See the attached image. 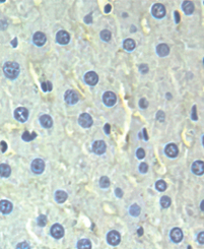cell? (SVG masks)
I'll use <instances>...</instances> for the list:
<instances>
[{
  "instance_id": "9a60e30c",
  "label": "cell",
  "mask_w": 204,
  "mask_h": 249,
  "mask_svg": "<svg viewBox=\"0 0 204 249\" xmlns=\"http://www.w3.org/2000/svg\"><path fill=\"white\" fill-rule=\"evenodd\" d=\"M33 41H34V43L37 45V46H43V45L46 43L47 37L42 32H37L33 37Z\"/></svg>"
},
{
  "instance_id": "7c38bea8",
  "label": "cell",
  "mask_w": 204,
  "mask_h": 249,
  "mask_svg": "<svg viewBox=\"0 0 204 249\" xmlns=\"http://www.w3.org/2000/svg\"><path fill=\"white\" fill-rule=\"evenodd\" d=\"M51 235L56 239H60L62 238L64 235V229L61 225L59 224H55L52 226L51 228Z\"/></svg>"
},
{
  "instance_id": "277c9868",
  "label": "cell",
  "mask_w": 204,
  "mask_h": 249,
  "mask_svg": "<svg viewBox=\"0 0 204 249\" xmlns=\"http://www.w3.org/2000/svg\"><path fill=\"white\" fill-rule=\"evenodd\" d=\"M152 13L154 17L156 18H162L165 16V6L161 4V3H156L154 4L152 8Z\"/></svg>"
},
{
  "instance_id": "1f68e13d",
  "label": "cell",
  "mask_w": 204,
  "mask_h": 249,
  "mask_svg": "<svg viewBox=\"0 0 204 249\" xmlns=\"http://www.w3.org/2000/svg\"><path fill=\"white\" fill-rule=\"evenodd\" d=\"M41 86H42V90L44 92H49V90H52V85L50 81H44L43 84L41 85Z\"/></svg>"
},
{
  "instance_id": "e575fe53",
  "label": "cell",
  "mask_w": 204,
  "mask_h": 249,
  "mask_svg": "<svg viewBox=\"0 0 204 249\" xmlns=\"http://www.w3.org/2000/svg\"><path fill=\"white\" fill-rule=\"evenodd\" d=\"M136 156H137L138 159H143L145 157V152L143 149H138L136 150Z\"/></svg>"
},
{
  "instance_id": "d6a6232c",
  "label": "cell",
  "mask_w": 204,
  "mask_h": 249,
  "mask_svg": "<svg viewBox=\"0 0 204 249\" xmlns=\"http://www.w3.org/2000/svg\"><path fill=\"white\" fill-rule=\"evenodd\" d=\"M16 249H31V246L26 242H20L16 245Z\"/></svg>"
},
{
  "instance_id": "f1b7e54d",
  "label": "cell",
  "mask_w": 204,
  "mask_h": 249,
  "mask_svg": "<svg viewBox=\"0 0 204 249\" xmlns=\"http://www.w3.org/2000/svg\"><path fill=\"white\" fill-rule=\"evenodd\" d=\"M100 186L102 188H108L110 186V180H109L108 177H106V176L102 177L100 179Z\"/></svg>"
},
{
  "instance_id": "7402d4cb",
  "label": "cell",
  "mask_w": 204,
  "mask_h": 249,
  "mask_svg": "<svg viewBox=\"0 0 204 249\" xmlns=\"http://www.w3.org/2000/svg\"><path fill=\"white\" fill-rule=\"evenodd\" d=\"M11 169L7 164H1L0 165V176L1 177H8L10 176Z\"/></svg>"
},
{
  "instance_id": "83f0119b",
  "label": "cell",
  "mask_w": 204,
  "mask_h": 249,
  "mask_svg": "<svg viewBox=\"0 0 204 249\" xmlns=\"http://www.w3.org/2000/svg\"><path fill=\"white\" fill-rule=\"evenodd\" d=\"M161 205L164 207V209H167L170 205H171V198L169 196H162L161 198Z\"/></svg>"
},
{
  "instance_id": "e0dca14e",
  "label": "cell",
  "mask_w": 204,
  "mask_h": 249,
  "mask_svg": "<svg viewBox=\"0 0 204 249\" xmlns=\"http://www.w3.org/2000/svg\"><path fill=\"white\" fill-rule=\"evenodd\" d=\"M12 203H11L10 201H0V212H1L2 214H9L11 210H12Z\"/></svg>"
},
{
  "instance_id": "44dd1931",
  "label": "cell",
  "mask_w": 204,
  "mask_h": 249,
  "mask_svg": "<svg viewBox=\"0 0 204 249\" xmlns=\"http://www.w3.org/2000/svg\"><path fill=\"white\" fill-rule=\"evenodd\" d=\"M55 199L59 203H63L67 199V193L63 190H58L55 193Z\"/></svg>"
},
{
  "instance_id": "ffe728a7",
  "label": "cell",
  "mask_w": 204,
  "mask_h": 249,
  "mask_svg": "<svg viewBox=\"0 0 204 249\" xmlns=\"http://www.w3.org/2000/svg\"><path fill=\"white\" fill-rule=\"evenodd\" d=\"M182 8L184 10V12L186 14H192L194 12V4L191 1H184L182 4Z\"/></svg>"
},
{
  "instance_id": "4dcf8cb0",
  "label": "cell",
  "mask_w": 204,
  "mask_h": 249,
  "mask_svg": "<svg viewBox=\"0 0 204 249\" xmlns=\"http://www.w3.org/2000/svg\"><path fill=\"white\" fill-rule=\"evenodd\" d=\"M47 217L46 216H44V214H42V216H40L39 218H38V220H37V223H38V225L40 226V227H45V226L47 225Z\"/></svg>"
},
{
  "instance_id": "3957f363",
  "label": "cell",
  "mask_w": 204,
  "mask_h": 249,
  "mask_svg": "<svg viewBox=\"0 0 204 249\" xmlns=\"http://www.w3.org/2000/svg\"><path fill=\"white\" fill-rule=\"evenodd\" d=\"M64 99H65V102L67 104L74 105V104H76L78 102L79 96H78V94L75 92V90H67V92L65 93V95H64Z\"/></svg>"
},
{
  "instance_id": "7bdbcfd3",
  "label": "cell",
  "mask_w": 204,
  "mask_h": 249,
  "mask_svg": "<svg viewBox=\"0 0 204 249\" xmlns=\"http://www.w3.org/2000/svg\"><path fill=\"white\" fill-rule=\"evenodd\" d=\"M84 21L86 22V24H90V22L93 21V17H92V16H90V14H88V16H86L85 18H84Z\"/></svg>"
},
{
  "instance_id": "bcb514c9",
  "label": "cell",
  "mask_w": 204,
  "mask_h": 249,
  "mask_svg": "<svg viewBox=\"0 0 204 249\" xmlns=\"http://www.w3.org/2000/svg\"><path fill=\"white\" fill-rule=\"evenodd\" d=\"M142 131H143V135H144V139L147 141V139H148V136H147V134H146V129H143Z\"/></svg>"
},
{
  "instance_id": "4fadbf2b",
  "label": "cell",
  "mask_w": 204,
  "mask_h": 249,
  "mask_svg": "<svg viewBox=\"0 0 204 249\" xmlns=\"http://www.w3.org/2000/svg\"><path fill=\"white\" fill-rule=\"evenodd\" d=\"M165 153L169 158H176L177 156H178V153H179L178 146H177L176 145H174V143H170V145L165 146Z\"/></svg>"
},
{
  "instance_id": "d4e9b609",
  "label": "cell",
  "mask_w": 204,
  "mask_h": 249,
  "mask_svg": "<svg viewBox=\"0 0 204 249\" xmlns=\"http://www.w3.org/2000/svg\"><path fill=\"white\" fill-rule=\"evenodd\" d=\"M140 212H141L140 207H139L137 205H131V206H130L129 213H130L131 216H133V217H138L139 214H140Z\"/></svg>"
},
{
  "instance_id": "836d02e7",
  "label": "cell",
  "mask_w": 204,
  "mask_h": 249,
  "mask_svg": "<svg viewBox=\"0 0 204 249\" xmlns=\"http://www.w3.org/2000/svg\"><path fill=\"white\" fill-rule=\"evenodd\" d=\"M147 106H148V102H147L145 98L140 99V101H139V107H140L141 109H146Z\"/></svg>"
},
{
  "instance_id": "b9f144b4",
  "label": "cell",
  "mask_w": 204,
  "mask_h": 249,
  "mask_svg": "<svg viewBox=\"0 0 204 249\" xmlns=\"http://www.w3.org/2000/svg\"><path fill=\"white\" fill-rule=\"evenodd\" d=\"M115 194L118 196V197H122V195H123V191L120 189V188H116V190H115Z\"/></svg>"
},
{
  "instance_id": "30bf717a",
  "label": "cell",
  "mask_w": 204,
  "mask_h": 249,
  "mask_svg": "<svg viewBox=\"0 0 204 249\" xmlns=\"http://www.w3.org/2000/svg\"><path fill=\"white\" fill-rule=\"evenodd\" d=\"M106 150H107V145H106L105 141H97L93 142V150L94 154H103Z\"/></svg>"
},
{
  "instance_id": "7dc6e473",
  "label": "cell",
  "mask_w": 204,
  "mask_h": 249,
  "mask_svg": "<svg viewBox=\"0 0 204 249\" xmlns=\"http://www.w3.org/2000/svg\"><path fill=\"white\" fill-rule=\"evenodd\" d=\"M16 44H17V40H16V38H14L13 41H12V46L16 47Z\"/></svg>"
},
{
  "instance_id": "f6af8a7d",
  "label": "cell",
  "mask_w": 204,
  "mask_h": 249,
  "mask_svg": "<svg viewBox=\"0 0 204 249\" xmlns=\"http://www.w3.org/2000/svg\"><path fill=\"white\" fill-rule=\"evenodd\" d=\"M175 16H176V22L178 24V22L180 21V16H179L178 11H175Z\"/></svg>"
},
{
  "instance_id": "52a82bcc",
  "label": "cell",
  "mask_w": 204,
  "mask_h": 249,
  "mask_svg": "<svg viewBox=\"0 0 204 249\" xmlns=\"http://www.w3.org/2000/svg\"><path fill=\"white\" fill-rule=\"evenodd\" d=\"M120 240H121V236L117 231H111L108 233L107 241L109 244L112 245V246H117V245L120 243Z\"/></svg>"
},
{
  "instance_id": "ac0fdd59",
  "label": "cell",
  "mask_w": 204,
  "mask_h": 249,
  "mask_svg": "<svg viewBox=\"0 0 204 249\" xmlns=\"http://www.w3.org/2000/svg\"><path fill=\"white\" fill-rule=\"evenodd\" d=\"M156 53L161 57H165L170 53V48L167 44H160L156 47Z\"/></svg>"
},
{
  "instance_id": "5bb4252c",
  "label": "cell",
  "mask_w": 204,
  "mask_h": 249,
  "mask_svg": "<svg viewBox=\"0 0 204 249\" xmlns=\"http://www.w3.org/2000/svg\"><path fill=\"white\" fill-rule=\"evenodd\" d=\"M170 237H171V239L175 243L181 242V241H182V239H183V232H182V230H181L180 228H174L172 231H171Z\"/></svg>"
},
{
  "instance_id": "c3c4849f",
  "label": "cell",
  "mask_w": 204,
  "mask_h": 249,
  "mask_svg": "<svg viewBox=\"0 0 204 249\" xmlns=\"http://www.w3.org/2000/svg\"><path fill=\"white\" fill-rule=\"evenodd\" d=\"M110 10H111V5L106 6V12H110Z\"/></svg>"
},
{
  "instance_id": "4316f807",
  "label": "cell",
  "mask_w": 204,
  "mask_h": 249,
  "mask_svg": "<svg viewBox=\"0 0 204 249\" xmlns=\"http://www.w3.org/2000/svg\"><path fill=\"white\" fill-rule=\"evenodd\" d=\"M36 136H37L36 132H32L31 133V132H29V131H25V132L22 133V139H24L25 141H31Z\"/></svg>"
},
{
  "instance_id": "681fc988",
  "label": "cell",
  "mask_w": 204,
  "mask_h": 249,
  "mask_svg": "<svg viewBox=\"0 0 204 249\" xmlns=\"http://www.w3.org/2000/svg\"><path fill=\"white\" fill-rule=\"evenodd\" d=\"M142 234H143V229H142V228L138 229V235H140V236H141Z\"/></svg>"
},
{
  "instance_id": "8fae6325",
  "label": "cell",
  "mask_w": 204,
  "mask_h": 249,
  "mask_svg": "<svg viewBox=\"0 0 204 249\" xmlns=\"http://www.w3.org/2000/svg\"><path fill=\"white\" fill-rule=\"evenodd\" d=\"M56 40L61 45H66L70 41V35L66 31H59L56 35Z\"/></svg>"
},
{
  "instance_id": "74e56055",
  "label": "cell",
  "mask_w": 204,
  "mask_h": 249,
  "mask_svg": "<svg viewBox=\"0 0 204 249\" xmlns=\"http://www.w3.org/2000/svg\"><path fill=\"white\" fill-rule=\"evenodd\" d=\"M139 70H140L142 73L145 74L148 72V66H147L146 64H141V65L139 66Z\"/></svg>"
},
{
  "instance_id": "f907efd6",
  "label": "cell",
  "mask_w": 204,
  "mask_h": 249,
  "mask_svg": "<svg viewBox=\"0 0 204 249\" xmlns=\"http://www.w3.org/2000/svg\"><path fill=\"white\" fill-rule=\"evenodd\" d=\"M203 203H204V202L202 201V202H201V210H204V209H203Z\"/></svg>"
},
{
  "instance_id": "6da1fadb",
  "label": "cell",
  "mask_w": 204,
  "mask_h": 249,
  "mask_svg": "<svg viewBox=\"0 0 204 249\" xmlns=\"http://www.w3.org/2000/svg\"><path fill=\"white\" fill-rule=\"evenodd\" d=\"M20 65L16 62L8 61L3 65V72L5 76L10 80H16L20 74Z\"/></svg>"
},
{
  "instance_id": "ab89813d",
  "label": "cell",
  "mask_w": 204,
  "mask_h": 249,
  "mask_svg": "<svg viewBox=\"0 0 204 249\" xmlns=\"http://www.w3.org/2000/svg\"><path fill=\"white\" fill-rule=\"evenodd\" d=\"M192 119L193 120L198 119L197 115H196V106H193V108H192Z\"/></svg>"
},
{
  "instance_id": "2e32d148",
  "label": "cell",
  "mask_w": 204,
  "mask_h": 249,
  "mask_svg": "<svg viewBox=\"0 0 204 249\" xmlns=\"http://www.w3.org/2000/svg\"><path fill=\"white\" fill-rule=\"evenodd\" d=\"M192 172L195 175H202L204 173V165L202 161H196L192 165Z\"/></svg>"
},
{
  "instance_id": "484cf974",
  "label": "cell",
  "mask_w": 204,
  "mask_h": 249,
  "mask_svg": "<svg viewBox=\"0 0 204 249\" xmlns=\"http://www.w3.org/2000/svg\"><path fill=\"white\" fill-rule=\"evenodd\" d=\"M112 38V34L110 31H108V30H103V31L101 32V39L105 41V42H109V41L111 40Z\"/></svg>"
},
{
  "instance_id": "cb8c5ba5",
  "label": "cell",
  "mask_w": 204,
  "mask_h": 249,
  "mask_svg": "<svg viewBox=\"0 0 204 249\" xmlns=\"http://www.w3.org/2000/svg\"><path fill=\"white\" fill-rule=\"evenodd\" d=\"M135 46L136 44L134 42V40L132 39H126L123 43V47L126 51H133L135 49Z\"/></svg>"
},
{
  "instance_id": "f546056e",
  "label": "cell",
  "mask_w": 204,
  "mask_h": 249,
  "mask_svg": "<svg viewBox=\"0 0 204 249\" xmlns=\"http://www.w3.org/2000/svg\"><path fill=\"white\" fill-rule=\"evenodd\" d=\"M156 187L158 191H165L167 189V183L164 180H160L156 183Z\"/></svg>"
},
{
  "instance_id": "f35d334b",
  "label": "cell",
  "mask_w": 204,
  "mask_h": 249,
  "mask_svg": "<svg viewBox=\"0 0 204 249\" xmlns=\"http://www.w3.org/2000/svg\"><path fill=\"white\" fill-rule=\"evenodd\" d=\"M0 150H1L2 153H4L5 150H7V145L5 141H1L0 142Z\"/></svg>"
},
{
  "instance_id": "ba28073f",
  "label": "cell",
  "mask_w": 204,
  "mask_h": 249,
  "mask_svg": "<svg viewBox=\"0 0 204 249\" xmlns=\"http://www.w3.org/2000/svg\"><path fill=\"white\" fill-rule=\"evenodd\" d=\"M103 101L105 105H107L108 107H112L116 104L117 101V97L114 93L112 92H106L103 96Z\"/></svg>"
},
{
  "instance_id": "ee69618b",
  "label": "cell",
  "mask_w": 204,
  "mask_h": 249,
  "mask_svg": "<svg viewBox=\"0 0 204 249\" xmlns=\"http://www.w3.org/2000/svg\"><path fill=\"white\" fill-rule=\"evenodd\" d=\"M110 129H111V126L109 125V124H106V125H105V132L107 134H109V133H110Z\"/></svg>"
},
{
  "instance_id": "816d5d0a",
  "label": "cell",
  "mask_w": 204,
  "mask_h": 249,
  "mask_svg": "<svg viewBox=\"0 0 204 249\" xmlns=\"http://www.w3.org/2000/svg\"><path fill=\"white\" fill-rule=\"evenodd\" d=\"M167 96H168V99H171V95H170V94H168Z\"/></svg>"
},
{
  "instance_id": "603a6c76",
  "label": "cell",
  "mask_w": 204,
  "mask_h": 249,
  "mask_svg": "<svg viewBox=\"0 0 204 249\" xmlns=\"http://www.w3.org/2000/svg\"><path fill=\"white\" fill-rule=\"evenodd\" d=\"M77 249H92V243L88 239H81L77 243Z\"/></svg>"
},
{
  "instance_id": "d590c367",
  "label": "cell",
  "mask_w": 204,
  "mask_h": 249,
  "mask_svg": "<svg viewBox=\"0 0 204 249\" xmlns=\"http://www.w3.org/2000/svg\"><path fill=\"white\" fill-rule=\"evenodd\" d=\"M147 170H148V166H147L146 163H141L139 165V171L141 173H146Z\"/></svg>"
},
{
  "instance_id": "d6986e66",
  "label": "cell",
  "mask_w": 204,
  "mask_h": 249,
  "mask_svg": "<svg viewBox=\"0 0 204 249\" xmlns=\"http://www.w3.org/2000/svg\"><path fill=\"white\" fill-rule=\"evenodd\" d=\"M41 125L45 128H50L53 125V120L49 115H42L40 117Z\"/></svg>"
},
{
  "instance_id": "5b68a950",
  "label": "cell",
  "mask_w": 204,
  "mask_h": 249,
  "mask_svg": "<svg viewBox=\"0 0 204 249\" xmlns=\"http://www.w3.org/2000/svg\"><path fill=\"white\" fill-rule=\"evenodd\" d=\"M78 122H79V125L81 127L88 128L93 125V118L89 114H88V113H84V114H81L79 116Z\"/></svg>"
},
{
  "instance_id": "60d3db41",
  "label": "cell",
  "mask_w": 204,
  "mask_h": 249,
  "mask_svg": "<svg viewBox=\"0 0 204 249\" xmlns=\"http://www.w3.org/2000/svg\"><path fill=\"white\" fill-rule=\"evenodd\" d=\"M198 241H199L200 244H203L204 243V233L203 232L199 233V235H198Z\"/></svg>"
},
{
  "instance_id": "9c48e42d",
  "label": "cell",
  "mask_w": 204,
  "mask_h": 249,
  "mask_svg": "<svg viewBox=\"0 0 204 249\" xmlns=\"http://www.w3.org/2000/svg\"><path fill=\"white\" fill-rule=\"evenodd\" d=\"M84 81L88 85H96L99 81V76L94 71H89L84 75Z\"/></svg>"
},
{
  "instance_id": "8992f818",
  "label": "cell",
  "mask_w": 204,
  "mask_h": 249,
  "mask_svg": "<svg viewBox=\"0 0 204 249\" xmlns=\"http://www.w3.org/2000/svg\"><path fill=\"white\" fill-rule=\"evenodd\" d=\"M31 168H32V171L34 173H36V174H41V173H43V171L45 170V162L41 159L34 160Z\"/></svg>"
},
{
  "instance_id": "8d00e7d4",
  "label": "cell",
  "mask_w": 204,
  "mask_h": 249,
  "mask_svg": "<svg viewBox=\"0 0 204 249\" xmlns=\"http://www.w3.org/2000/svg\"><path fill=\"white\" fill-rule=\"evenodd\" d=\"M156 120H158L160 122H162L165 120V114L162 111H158L156 114Z\"/></svg>"
},
{
  "instance_id": "7a4b0ae2",
  "label": "cell",
  "mask_w": 204,
  "mask_h": 249,
  "mask_svg": "<svg viewBox=\"0 0 204 249\" xmlns=\"http://www.w3.org/2000/svg\"><path fill=\"white\" fill-rule=\"evenodd\" d=\"M14 118L20 122H25L29 118V111L24 107H18L14 111Z\"/></svg>"
}]
</instances>
